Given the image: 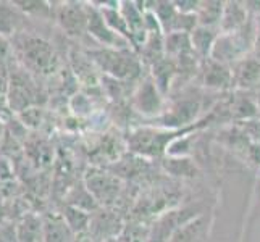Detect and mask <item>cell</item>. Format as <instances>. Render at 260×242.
I'll list each match as a JSON object with an SVG mask.
<instances>
[{
	"instance_id": "obj_1",
	"label": "cell",
	"mask_w": 260,
	"mask_h": 242,
	"mask_svg": "<svg viewBox=\"0 0 260 242\" xmlns=\"http://www.w3.org/2000/svg\"><path fill=\"white\" fill-rule=\"evenodd\" d=\"M89 60H92L97 66H101L107 75L113 79H133L139 75L141 65L136 55H133L129 49H99L87 52Z\"/></svg>"
},
{
	"instance_id": "obj_2",
	"label": "cell",
	"mask_w": 260,
	"mask_h": 242,
	"mask_svg": "<svg viewBox=\"0 0 260 242\" xmlns=\"http://www.w3.org/2000/svg\"><path fill=\"white\" fill-rule=\"evenodd\" d=\"M86 189L92 195L95 203L110 205L120 194V179L102 169H92L86 176Z\"/></svg>"
},
{
	"instance_id": "obj_3",
	"label": "cell",
	"mask_w": 260,
	"mask_h": 242,
	"mask_svg": "<svg viewBox=\"0 0 260 242\" xmlns=\"http://www.w3.org/2000/svg\"><path fill=\"white\" fill-rule=\"evenodd\" d=\"M87 8V34L107 49H129V42H126L118 34L113 32L97 7H86Z\"/></svg>"
},
{
	"instance_id": "obj_4",
	"label": "cell",
	"mask_w": 260,
	"mask_h": 242,
	"mask_svg": "<svg viewBox=\"0 0 260 242\" xmlns=\"http://www.w3.org/2000/svg\"><path fill=\"white\" fill-rule=\"evenodd\" d=\"M55 18L60 28L71 38H79V36L87 32V8L83 4H61Z\"/></svg>"
},
{
	"instance_id": "obj_5",
	"label": "cell",
	"mask_w": 260,
	"mask_h": 242,
	"mask_svg": "<svg viewBox=\"0 0 260 242\" xmlns=\"http://www.w3.org/2000/svg\"><path fill=\"white\" fill-rule=\"evenodd\" d=\"M24 65L41 73H47V70L53 66V50L50 44L38 38H26L23 44Z\"/></svg>"
},
{
	"instance_id": "obj_6",
	"label": "cell",
	"mask_w": 260,
	"mask_h": 242,
	"mask_svg": "<svg viewBox=\"0 0 260 242\" xmlns=\"http://www.w3.org/2000/svg\"><path fill=\"white\" fill-rule=\"evenodd\" d=\"M133 107L136 112L146 116L157 115L162 110V97H160L158 89L150 78L142 81L141 86L138 87V91L134 92Z\"/></svg>"
},
{
	"instance_id": "obj_7",
	"label": "cell",
	"mask_w": 260,
	"mask_h": 242,
	"mask_svg": "<svg viewBox=\"0 0 260 242\" xmlns=\"http://www.w3.org/2000/svg\"><path fill=\"white\" fill-rule=\"evenodd\" d=\"M42 218V242H73L76 236L58 212H49Z\"/></svg>"
},
{
	"instance_id": "obj_8",
	"label": "cell",
	"mask_w": 260,
	"mask_h": 242,
	"mask_svg": "<svg viewBox=\"0 0 260 242\" xmlns=\"http://www.w3.org/2000/svg\"><path fill=\"white\" fill-rule=\"evenodd\" d=\"M15 242H42V218L39 215H23L15 225Z\"/></svg>"
},
{
	"instance_id": "obj_9",
	"label": "cell",
	"mask_w": 260,
	"mask_h": 242,
	"mask_svg": "<svg viewBox=\"0 0 260 242\" xmlns=\"http://www.w3.org/2000/svg\"><path fill=\"white\" fill-rule=\"evenodd\" d=\"M23 12L15 4L0 2V36H12L18 32L23 23Z\"/></svg>"
},
{
	"instance_id": "obj_10",
	"label": "cell",
	"mask_w": 260,
	"mask_h": 242,
	"mask_svg": "<svg viewBox=\"0 0 260 242\" xmlns=\"http://www.w3.org/2000/svg\"><path fill=\"white\" fill-rule=\"evenodd\" d=\"M61 217H63L68 228L71 229V232H73L76 237L87 234L89 223H91V213L89 212L67 203L63 210H61Z\"/></svg>"
},
{
	"instance_id": "obj_11",
	"label": "cell",
	"mask_w": 260,
	"mask_h": 242,
	"mask_svg": "<svg viewBox=\"0 0 260 242\" xmlns=\"http://www.w3.org/2000/svg\"><path fill=\"white\" fill-rule=\"evenodd\" d=\"M15 5L20 8L23 13H29L34 16H49L50 8L46 2H15Z\"/></svg>"
},
{
	"instance_id": "obj_12",
	"label": "cell",
	"mask_w": 260,
	"mask_h": 242,
	"mask_svg": "<svg viewBox=\"0 0 260 242\" xmlns=\"http://www.w3.org/2000/svg\"><path fill=\"white\" fill-rule=\"evenodd\" d=\"M8 55H10V44H8L7 38L0 36V65L2 66L5 65Z\"/></svg>"
},
{
	"instance_id": "obj_13",
	"label": "cell",
	"mask_w": 260,
	"mask_h": 242,
	"mask_svg": "<svg viewBox=\"0 0 260 242\" xmlns=\"http://www.w3.org/2000/svg\"><path fill=\"white\" fill-rule=\"evenodd\" d=\"M75 97H76V100H84V102H86V109H87V110H91V103H89V100H87V97H86V95H81V94H79V95H75ZM83 107H84V103L79 105V109H76L75 112H76L78 115H81V109H83Z\"/></svg>"
},
{
	"instance_id": "obj_14",
	"label": "cell",
	"mask_w": 260,
	"mask_h": 242,
	"mask_svg": "<svg viewBox=\"0 0 260 242\" xmlns=\"http://www.w3.org/2000/svg\"><path fill=\"white\" fill-rule=\"evenodd\" d=\"M73 242H92V239L89 237L87 234H83V236H78Z\"/></svg>"
},
{
	"instance_id": "obj_15",
	"label": "cell",
	"mask_w": 260,
	"mask_h": 242,
	"mask_svg": "<svg viewBox=\"0 0 260 242\" xmlns=\"http://www.w3.org/2000/svg\"><path fill=\"white\" fill-rule=\"evenodd\" d=\"M4 220H5V209H4V203L0 202V225L4 223Z\"/></svg>"
}]
</instances>
